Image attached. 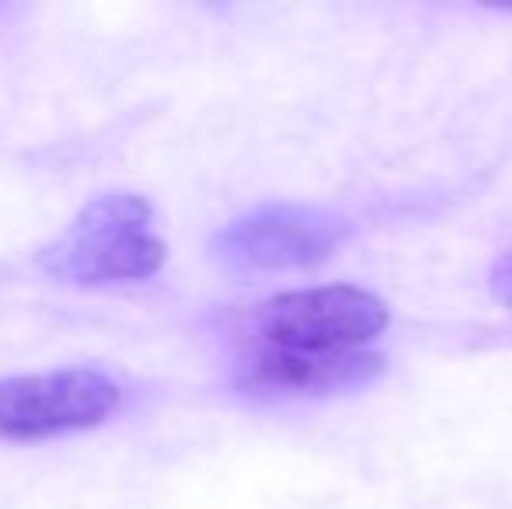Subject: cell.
Returning <instances> with one entry per match:
<instances>
[{"mask_svg":"<svg viewBox=\"0 0 512 509\" xmlns=\"http://www.w3.org/2000/svg\"><path fill=\"white\" fill-rule=\"evenodd\" d=\"M391 321L380 297L356 286H314L265 300L255 314L262 346L304 356L359 353Z\"/></svg>","mask_w":512,"mask_h":509,"instance_id":"obj_2","label":"cell"},{"mask_svg":"<svg viewBox=\"0 0 512 509\" xmlns=\"http://www.w3.org/2000/svg\"><path fill=\"white\" fill-rule=\"evenodd\" d=\"M154 206L133 192H108L77 213L70 231L39 255V265L63 283H140L161 272L168 248L147 231Z\"/></svg>","mask_w":512,"mask_h":509,"instance_id":"obj_1","label":"cell"},{"mask_svg":"<svg viewBox=\"0 0 512 509\" xmlns=\"http://www.w3.org/2000/svg\"><path fill=\"white\" fill-rule=\"evenodd\" d=\"M349 234L352 224L335 210L276 203L223 227L213 238V252L237 269H310L335 255Z\"/></svg>","mask_w":512,"mask_h":509,"instance_id":"obj_4","label":"cell"},{"mask_svg":"<svg viewBox=\"0 0 512 509\" xmlns=\"http://www.w3.org/2000/svg\"><path fill=\"white\" fill-rule=\"evenodd\" d=\"M492 290L506 307H512V252H506L492 269Z\"/></svg>","mask_w":512,"mask_h":509,"instance_id":"obj_6","label":"cell"},{"mask_svg":"<svg viewBox=\"0 0 512 509\" xmlns=\"http://www.w3.org/2000/svg\"><path fill=\"white\" fill-rule=\"evenodd\" d=\"M122 405V387L102 370L70 367L0 381V440L35 443L95 429Z\"/></svg>","mask_w":512,"mask_h":509,"instance_id":"obj_3","label":"cell"},{"mask_svg":"<svg viewBox=\"0 0 512 509\" xmlns=\"http://www.w3.org/2000/svg\"><path fill=\"white\" fill-rule=\"evenodd\" d=\"M380 370H384V356L377 353L304 356L258 346L241 363L237 384L251 394H331L370 384Z\"/></svg>","mask_w":512,"mask_h":509,"instance_id":"obj_5","label":"cell"}]
</instances>
